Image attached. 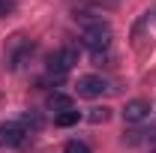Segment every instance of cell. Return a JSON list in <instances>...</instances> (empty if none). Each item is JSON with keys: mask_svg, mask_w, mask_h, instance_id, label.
<instances>
[{"mask_svg": "<svg viewBox=\"0 0 156 153\" xmlns=\"http://www.w3.org/2000/svg\"><path fill=\"white\" fill-rule=\"evenodd\" d=\"M81 45L84 48H90V51H105L108 45H111V27L105 24V21H93V24H87L84 30H81Z\"/></svg>", "mask_w": 156, "mask_h": 153, "instance_id": "6da1fadb", "label": "cell"}, {"mask_svg": "<svg viewBox=\"0 0 156 153\" xmlns=\"http://www.w3.org/2000/svg\"><path fill=\"white\" fill-rule=\"evenodd\" d=\"M75 63H78V51H75V48H60V51H54V54L48 57V63H45L48 78L60 81V78L66 75V72H69Z\"/></svg>", "mask_w": 156, "mask_h": 153, "instance_id": "7a4b0ae2", "label": "cell"}, {"mask_svg": "<svg viewBox=\"0 0 156 153\" xmlns=\"http://www.w3.org/2000/svg\"><path fill=\"white\" fill-rule=\"evenodd\" d=\"M105 90H108V84H105L102 75H81L78 78V96H84V99H96Z\"/></svg>", "mask_w": 156, "mask_h": 153, "instance_id": "3957f363", "label": "cell"}, {"mask_svg": "<svg viewBox=\"0 0 156 153\" xmlns=\"http://www.w3.org/2000/svg\"><path fill=\"white\" fill-rule=\"evenodd\" d=\"M24 123L18 120H6V123H0V144L3 147H18L21 141H24Z\"/></svg>", "mask_w": 156, "mask_h": 153, "instance_id": "277c9868", "label": "cell"}, {"mask_svg": "<svg viewBox=\"0 0 156 153\" xmlns=\"http://www.w3.org/2000/svg\"><path fill=\"white\" fill-rule=\"evenodd\" d=\"M33 51V42H27L24 36H15L12 39V48H9V54H6V60H9V66L15 69V66H21V60L27 57Z\"/></svg>", "mask_w": 156, "mask_h": 153, "instance_id": "5b68a950", "label": "cell"}, {"mask_svg": "<svg viewBox=\"0 0 156 153\" xmlns=\"http://www.w3.org/2000/svg\"><path fill=\"white\" fill-rule=\"evenodd\" d=\"M150 111V105L144 102V99H132V102H126V108H123V120L126 123H138V120H144Z\"/></svg>", "mask_w": 156, "mask_h": 153, "instance_id": "8992f818", "label": "cell"}, {"mask_svg": "<svg viewBox=\"0 0 156 153\" xmlns=\"http://www.w3.org/2000/svg\"><path fill=\"white\" fill-rule=\"evenodd\" d=\"M48 108L60 114V111H69V108H75V102H72L69 96H63V93H51V96H48Z\"/></svg>", "mask_w": 156, "mask_h": 153, "instance_id": "52a82bcc", "label": "cell"}, {"mask_svg": "<svg viewBox=\"0 0 156 153\" xmlns=\"http://www.w3.org/2000/svg\"><path fill=\"white\" fill-rule=\"evenodd\" d=\"M78 120H81V111H78V108H69V111H60V114L54 117V123H57V126H63V129H66V126H75Z\"/></svg>", "mask_w": 156, "mask_h": 153, "instance_id": "ba28073f", "label": "cell"}, {"mask_svg": "<svg viewBox=\"0 0 156 153\" xmlns=\"http://www.w3.org/2000/svg\"><path fill=\"white\" fill-rule=\"evenodd\" d=\"M63 153H90V147H87L84 141H69V144L63 147Z\"/></svg>", "mask_w": 156, "mask_h": 153, "instance_id": "9c48e42d", "label": "cell"}, {"mask_svg": "<svg viewBox=\"0 0 156 153\" xmlns=\"http://www.w3.org/2000/svg\"><path fill=\"white\" fill-rule=\"evenodd\" d=\"M90 120H93V123H105V120H108V108H93V111H90Z\"/></svg>", "mask_w": 156, "mask_h": 153, "instance_id": "30bf717a", "label": "cell"}, {"mask_svg": "<svg viewBox=\"0 0 156 153\" xmlns=\"http://www.w3.org/2000/svg\"><path fill=\"white\" fill-rule=\"evenodd\" d=\"M12 9H15V0H0V18H3V15H9Z\"/></svg>", "mask_w": 156, "mask_h": 153, "instance_id": "8fae6325", "label": "cell"}]
</instances>
